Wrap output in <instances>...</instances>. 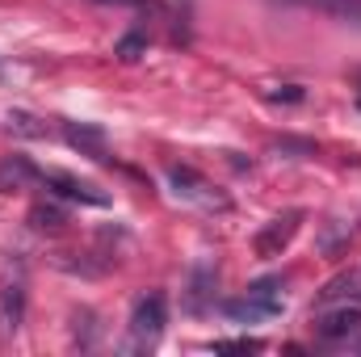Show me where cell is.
Segmentation results:
<instances>
[{
	"instance_id": "9",
	"label": "cell",
	"mask_w": 361,
	"mask_h": 357,
	"mask_svg": "<svg viewBox=\"0 0 361 357\" xmlns=\"http://www.w3.org/2000/svg\"><path fill=\"white\" fill-rule=\"evenodd\" d=\"M315 332H319L324 341H345V337L361 332V307H341V311L319 315V320H315Z\"/></svg>"
},
{
	"instance_id": "14",
	"label": "cell",
	"mask_w": 361,
	"mask_h": 357,
	"mask_svg": "<svg viewBox=\"0 0 361 357\" xmlns=\"http://www.w3.org/2000/svg\"><path fill=\"white\" fill-rule=\"evenodd\" d=\"M8 126H13L17 135H25V139H47V122L34 118V114H25V109H13V114H8Z\"/></svg>"
},
{
	"instance_id": "19",
	"label": "cell",
	"mask_w": 361,
	"mask_h": 357,
	"mask_svg": "<svg viewBox=\"0 0 361 357\" xmlns=\"http://www.w3.org/2000/svg\"><path fill=\"white\" fill-rule=\"evenodd\" d=\"M357 109H361V92H357Z\"/></svg>"
},
{
	"instance_id": "18",
	"label": "cell",
	"mask_w": 361,
	"mask_h": 357,
	"mask_svg": "<svg viewBox=\"0 0 361 357\" xmlns=\"http://www.w3.org/2000/svg\"><path fill=\"white\" fill-rule=\"evenodd\" d=\"M101 4H126V8H143V4H152V0H101Z\"/></svg>"
},
{
	"instance_id": "15",
	"label": "cell",
	"mask_w": 361,
	"mask_h": 357,
	"mask_svg": "<svg viewBox=\"0 0 361 357\" xmlns=\"http://www.w3.org/2000/svg\"><path fill=\"white\" fill-rule=\"evenodd\" d=\"M210 349L214 353H261V341H252V337H244V341H214Z\"/></svg>"
},
{
	"instance_id": "3",
	"label": "cell",
	"mask_w": 361,
	"mask_h": 357,
	"mask_svg": "<svg viewBox=\"0 0 361 357\" xmlns=\"http://www.w3.org/2000/svg\"><path fill=\"white\" fill-rule=\"evenodd\" d=\"M42 185H47L51 193L68 198V202H85V206H109V193H105V189H97V185H89V181L72 177V173H59V169L42 173Z\"/></svg>"
},
{
	"instance_id": "13",
	"label": "cell",
	"mask_w": 361,
	"mask_h": 357,
	"mask_svg": "<svg viewBox=\"0 0 361 357\" xmlns=\"http://www.w3.org/2000/svg\"><path fill=\"white\" fill-rule=\"evenodd\" d=\"M114 55H118L122 63H135V59H143V55H147V34H139V30L122 34V38H118V47H114Z\"/></svg>"
},
{
	"instance_id": "17",
	"label": "cell",
	"mask_w": 361,
	"mask_h": 357,
	"mask_svg": "<svg viewBox=\"0 0 361 357\" xmlns=\"http://www.w3.org/2000/svg\"><path fill=\"white\" fill-rule=\"evenodd\" d=\"M265 97H269V101H302L307 92L298 89V85H286V89H269Z\"/></svg>"
},
{
	"instance_id": "6",
	"label": "cell",
	"mask_w": 361,
	"mask_h": 357,
	"mask_svg": "<svg viewBox=\"0 0 361 357\" xmlns=\"http://www.w3.org/2000/svg\"><path fill=\"white\" fill-rule=\"evenodd\" d=\"M21 320H25V286L8 282L0 286V345L21 332Z\"/></svg>"
},
{
	"instance_id": "4",
	"label": "cell",
	"mask_w": 361,
	"mask_h": 357,
	"mask_svg": "<svg viewBox=\"0 0 361 357\" xmlns=\"http://www.w3.org/2000/svg\"><path fill=\"white\" fill-rule=\"evenodd\" d=\"M169 181L177 185L180 198L202 202V206H219V210H227V198H223V193H219V189H214L206 177H202L197 169H185V164H180V169H173V173H169Z\"/></svg>"
},
{
	"instance_id": "7",
	"label": "cell",
	"mask_w": 361,
	"mask_h": 357,
	"mask_svg": "<svg viewBox=\"0 0 361 357\" xmlns=\"http://www.w3.org/2000/svg\"><path fill=\"white\" fill-rule=\"evenodd\" d=\"M214 282H219V269L210 265V261L193 265V273H189V290H185V311H189V315H202V311L214 303Z\"/></svg>"
},
{
	"instance_id": "10",
	"label": "cell",
	"mask_w": 361,
	"mask_h": 357,
	"mask_svg": "<svg viewBox=\"0 0 361 357\" xmlns=\"http://www.w3.org/2000/svg\"><path fill=\"white\" fill-rule=\"evenodd\" d=\"M63 139H68L76 152L92 156V160H109V156H105V131H101V126H89V122H63Z\"/></svg>"
},
{
	"instance_id": "2",
	"label": "cell",
	"mask_w": 361,
	"mask_h": 357,
	"mask_svg": "<svg viewBox=\"0 0 361 357\" xmlns=\"http://www.w3.org/2000/svg\"><path fill=\"white\" fill-rule=\"evenodd\" d=\"M302 219H307V210H286V214H277L269 219L257 236H252V253L261 257V261H273V257H281L286 248H290V240L298 236V227H302Z\"/></svg>"
},
{
	"instance_id": "1",
	"label": "cell",
	"mask_w": 361,
	"mask_h": 357,
	"mask_svg": "<svg viewBox=\"0 0 361 357\" xmlns=\"http://www.w3.org/2000/svg\"><path fill=\"white\" fill-rule=\"evenodd\" d=\"M169 324V303L164 294H143L130 311V349H152Z\"/></svg>"
},
{
	"instance_id": "16",
	"label": "cell",
	"mask_w": 361,
	"mask_h": 357,
	"mask_svg": "<svg viewBox=\"0 0 361 357\" xmlns=\"http://www.w3.org/2000/svg\"><path fill=\"white\" fill-rule=\"evenodd\" d=\"M273 147H277V152H298V156H315V143H311V139H277Z\"/></svg>"
},
{
	"instance_id": "12",
	"label": "cell",
	"mask_w": 361,
	"mask_h": 357,
	"mask_svg": "<svg viewBox=\"0 0 361 357\" xmlns=\"http://www.w3.org/2000/svg\"><path fill=\"white\" fill-rule=\"evenodd\" d=\"M30 227H34V231H47V236H55V231H63V227H68V214H63L59 206H47V202H38V206H30Z\"/></svg>"
},
{
	"instance_id": "8",
	"label": "cell",
	"mask_w": 361,
	"mask_h": 357,
	"mask_svg": "<svg viewBox=\"0 0 361 357\" xmlns=\"http://www.w3.org/2000/svg\"><path fill=\"white\" fill-rule=\"evenodd\" d=\"M38 181H42V169L30 164L25 156H4L0 160V193H21V189H30Z\"/></svg>"
},
{
	"instance_id": "5",
	"label": "cell",
	"mask_w": 361,
	"mask_h": 357,
	"mask_svg": "<svg viewBox=\"0 0 361 357\" xmlns=\"http://www.w3.org/2000/svg\"><path fill=\"white\" fill-rule=\"evenodd\" d=\"M223 311L235 320V324H261V320H273L277 311H281V298H273V294H244V298H231V303H223Z\"/></svg>"
},
{
	"instance_id": "11",
	"label": "cell",
	"mask_w": 361,
	"mask_h": 357,
	"mask_svg": "<svg viewBox=\"0 0 361 357\" xmlns=\"http://www.w3.org/2000/svg\"><path fill=\"white\" fill-rule=\"evenodd\" d=\"M332 298H361V269L336 273V277L319 290V303H332Z\"/></svg>"
}]
</instances>
